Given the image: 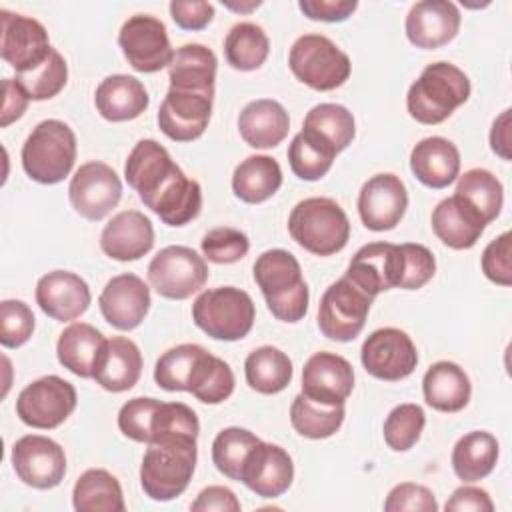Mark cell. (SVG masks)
Returning <instances> with one entry per match:
<instances>
[{"label":"cell","mask_w":512,"mask_h":512,"mask_svg":"<svg viewBox=\"0 0 512 512\" xmlns=\"http://www.w3.org/2000/svg\"><path fill=\"white\" fill-rule=\"evenodd\" d=\"M344 276L352 280L360 290H364L370 298H376L384 290L398 288L402 276L400 244L372 242L362 246L352 256Z\"/></svg>","instance_id":"cell-19"},{"label":"cell","mask_w":512,"mask_h":512,"mask_svg":"<svg viewBox=\"0 0 512 512\" xmlns=\"http://www.w3.org/2000/svg\"><path fill=\"white\" fill-rule=\"evenodd\" d=\"M386 512H436L438 502L430 488L414 482H402L394 486L384 502Z\"/></svg>","instance_id":"cell-54"},{"label":"cell","mask_w":512,"mask_h":512,"mask_svg":"<svg viewBox=\"0 0 512 512\" xmlns=\"http://www.w3.org/2000/svg\"><path fill=\"white\" fill-rule=\"evenodd\" d=\"M354 388L352 364L334 352L312 354L302 368V394L326 406H344Z\"/></svg>","instance_id":"cell-20"},{"label":"cell","mask_w":512,"mask_h":512,"mask_svg":"<svg viewBox=\"0 0 512 512\" xmlns=\"http://www.w3.org/2000/svg\"><path fill=\"white\" fill-rule=\"evenodd\" d=\"M360 360L364 370L386 382H396L414 372L418 352L412 338L400 328H378L362 344Z\"/></svg>","instance_id":"cell-13"},{"label":"cell","mask_w":512,"mask_h":512,"mask_svg":"<svg viewBox=\"0 0 512 512\" xmlns=\"http://www.w3.org/2000/svg\"><path fill=\"white\" fill-rule=\"evenodd\" d=\"M100 116L108 122H128L138 118L150 104L144 84L128 74L106 76L94 94Z\"/></svg>","instance_id":"cell-30"},{"label":"cell","mask_w":512,"mask_h":512,"mask_svg":"<svg viewBox=\"0 0 512 512\" xmlns=\"http://www.w3.org/2000/svg\"><path fill=\"white\" fill-rule=\"evenodd\" d=\"M344 406H326L310 400L302 392L292 400L290 422L294 430L310 440H322L336 434L344 422Z\"/></svg>","instance_id":"cell-43"},{"label":"cell","mask_w":512,"mask_h":512,"mask_svg":"<svg viewBox=\"0 0 512 512\" xmlns=\"http://www.w3.org/2000/svg\"><path fill=\"white\" fill-rule=\"evenodd\" d=\"M198 458L194 436H170L148 444L140 464V484L148 498L168 502L180 496L194 474Z\"/></svg>","instance_id":"cell-1"},{"label":"cell","mask_w":512,"mask_h":512,"mask_svg":"<svg viewBox=\"0 0 512 512\" xmlns=\"http://www.w3.org/2000/svg\"><path fill=\"white\" fill-rule=\"evenodd\" d=\"M20 158L30 180L40 184H58L74 168L76 134L62 120H42L28 134Z\"/></svg>","instance_id":"cell-5"},{"label":"cell","mask_w":512,"mask_h":512,"mask_svg":"<svg viewBox=\"0 0 512 512\" xmlns=\"http://www.w3.org/2000/svg\"><path fill=\"white\" fill-rule=\"evenodd\" d=\"M254 302L236 286H218L198 294L192 304L194 324L214 340L234 342L248 336L254 326Z\"/></svg>","instance_id":"cell-6"},{"label":"cell","mask_w":512,"mask_h":512,"mask_svg":"<svg viewBox=\"0 0 512 512\" xmlns=\"http://www.w3.org/2000/svg\"><path fill=\"white\" fill-rule=\"evenodd\" d=\"M148 280L162 298L186 300L204 288L208 264L188 246H166L150 260Z\"/></svg>","instance_id":"cell-9"},{"label":"cell","mask_w":512,"mask_h":512,"mask_svg":"<svg viewBox=\"0 0 512 512\" xmlns=\"http://www.w3.org/2000/svg\"><path fill=\"white\" fill-rule=\"evenodd\" d=\"M408 208V192L396 174H376L368 178L358 194V214L368 230L384 232L400 224Z\"/></svg>","instance_id":"cell-18"},{"label":"cell","mask_w":512,"mask_h":512,"mask_svg":"<svg viewBox=\"0 0 512 512\" xmlns=\"http://www.w3.org/2000/svg\"><path fill=\"white\" fill-rule=\"evenodd\" d=\"M150 304V288L140 276L132 272L110 278L98 298L104 320L116 330L124 332L134 330L142 324L150 310Z\"/></svg>","instance_id":"cell-22"},{"label":"cell","mask_w":512,"mask_h":512,"mask_svg":"<svg viewBox=\"0 0 512 512\" xmlns=\"http://www.w3.org/2000/svg\"><path fill=\"white\" fill-rule=\"evenodd\" d=\"M202 254L214 264H234L242 260L250 250V240L242 230L220 226L204 234L200 240Z\"/></svg>","instance_id":"cell-49"},{"label":"cell","mask_w":512,"mask_h":512,"mask_svg":"<svg viewBox=\"0 0 512 512\" xmlns=\"http://www.w3.org/2000/svg\"><path fill=\"white\" fill-rule=\"evenodd\" d=\"M104 334L88 322H74L56 342L58 362L80 378H92L94 362L104 344Z\"/></svg>","instance_id":"cell-35"},{"label":"cell","mask_w":512,"mask_h":512,"mask_svg":"<svg viewBox=\"0 0 512 512\" xmlns=\"http://www.w3.org/2000/svg\"><path fill=\"white\" fill-rule=\"evenodd\" d=\"M470 98V80L450 62H432L410 84L408 114L420 124H440Z\"/></svg>","instance_id":"cell-3"},{"label":"cell","mask_w":512,"mask_h":512,"mask_svg":"<svg viewBox=\"0 0 512 512\" xmlns=\"http://www.w3.org/2000/svg\"><path fill=\"white\" fill-rule=\"evenodd\" d=\"M424 400L438 412H460L472 394L470 378L456 362L440 360L422 378Z\"/></svg>","instance_id":"cell-32"},{"label":"cell","mask_w":512,"mask_h":512,"mask_svg":"<svg viewBox=\"0 0 512 512\" xmlns=\"http://www.w3.org/2000/svg\"><path fill=\"white\" fill-rule=\"evenodd\" d=\"M4 104H2V118L0 126L6 128L8 124L22 118L28 106V94L22 90V86L16 82V78H4Z\"/></svg>","instance_id":"cell-59"},{"label":"cell","mask_w":512,"mask_h":512,"mask_svg":"<svg viewBox=\"0 0 512 512\" xmlns=\"http://www.w3.org/2000/svg\"><path fill=\"white\" fill-rule=\"evenodd\" d=\"M118 46L128 64L144 74L160 72L174 58L164 22L150 14L130 16L118 32Z\"/></svg>","instance_id":"cell-11"},{"label":"cell","mask_w":512,"mask_h":512,"mask_svg":"<svg viewBox=\"0 0 512 512\" xmlns=\"http://www.w3.org/2000/svg\"><path fill=\"white\" fill-rule=\"evenodd\" d=\"M288 66L302 84L320 92L342 86L352 70L348 54L322 34L296 38L288 54Z\"/></svg>","instance_id":"cell-7"},{"label":"cell","mask_w":512,"mask_h":512,"mask_svg":"<svg viewBox=\"0 0 512 512\" xmlns=\"http://www.w3.org/2000/svg\"><path fill=\"white\" fill-rule=\"evenodd\" d=\"M170 16L182 30H202L214 18V6L204 0H172Z\"/></svg>","instance_id":"cell-55"},{"label":"cell","mask_w":512,"mask_h":512,"mask_svg":"<svg viewBox=\"0 0 512 512\" xmlns=\"http://www.w3.org/2000/svg\"><path fill=\"white\" fill-rule=\"evenodd\" d=\"M430 222L434 234L452 250L472 248L488 226L484 218L456 194L436 204Z\"/></svg>","instance_id":"cell-27"},{"label":"cell","mask_w":512,"mask_h":512,"mask_svg":"<svg viewBox=\"0 0 512 512\" xmlns=\"http://www.w3.org/2000/svg\"><path fill=\"white\" fill-rule=\"evenodd\" d=\"M298 8L310 20L342 22L358 8L356 0H300Z\"/></svg>","instance_id":"cell-56"},{"label":"cell","mask_w":512,"mask_h":512,"mask_svg":"<svg viewBox=\"0 0 512 512\" xmlns=\"http://www.w3.org/2000/svg\"><path fill=\"white\" fill-rule=\"evenodd\" d=\"M262 2L260 0H250V2H246V4H236V2H224V6L226 8H230V10H234V12H250V10H254V8H258Z\"/></svg>","instance_id":"cell-61"},{"label":"cell","mask_w":512,"mask_h":512,"mask_svg":"<svg viewBox=\"0 0 512 512\" xmlns=\"http://www.w3.org/2000/svg\"><path fill=\"white\" fill-rule=\"evenodd\" d=\"M194 512H240V500L236 494L226 486H208L204 488L196 500L190 504Z\"/></svg>","instance_id":"cell-57"},{"label":"cell","mask_w":512,"mask_h":512,"mask_svg":"<svg viewBox=\"0 0 512 512\" xmlns=\"http://www.w3.org/2000/svg\"><path fill=\"white\" fill-rule=\"evenodd\" d=\"M460 10L448 0H422L408 10L404 30L410 44L434 50L452 42L460 30Z\"/></svg>","instance_id":"cell-23"},{"label":"cell","mask_w":512,"mask_h":512,"mask_svg":"<svg viewBox=\"0 0 512 512\" xmlns=\"http://www.w3.org/2000/svg\"><path fill=\"white\" fill-rule=\"evenodd\" d=\"M444 508L450 512H492L494 504L486 490L476 486H460L446 500Z\"/></svg>","instance_id":"cell-58"},{"label":"cell","mask_w":512,"mask_h":512,"mask_svg":"<svg viewBox=\"0 0 512 512\" xmlns=\"http://www.w3.org/2000/svg\"><path fill=\"white\" fill-rule=\"evenodd\" d=\"M72 208L86 220H102L122 198V182L116 170L104 162L82 164L68 186Z\"/></svg>","instance_id":"cell-12"},{"label":"cell","mask_w":512,"mask_h":512,"mask_svg":"<svg viewBox=\"0 0 512 512\" xmlns=\"http://www.w3.org/2000/svg\"><path fill=\"white\" fill-rule=\"evenodd\" d=\"M424 424L426 414L418 404H398L384 420V442L394 452H406L420 440Z\"/></svg>","instance_id":"cell-47"},{"label":"cell","mask_w":512,"mask_h":512,"mask_svg":"<svg viewBox=\"0 0 512 512\" xmlns=\"http://www.w3.org/2000/svg\"><path fill=\"white\" fill-rule=\"evenodd\" d=\"M154 246V226L140 210H122L108 220L100 234L102 252L118 262L146 256Z\"/></svg>","instance_id":"cell-25"},{"label":"cell","mask_w":512,"mask_h":512,"mask_svg":"<svg viewBox=\"0 0 512 512\" xmlns=\"http://www.w3.org/2000/svg\"><path fill=\"white\" fill-rule=\"evenodd\" d=\"M512 234L502 232L494 238L482 252V272L484 276L498 284L510 286L512 284Z\"/></svg>","instance_id":"cell-53"},{"label":"cell","mask_w":512,"mask_h":512,"mask_svg":"<svg viewBox=\"0 0 512 512\" xmlns=\"http://www.w3.org/2000/svg\"><path fill=\"white\" fill-rule=\"evenodd\" d=\"M34 332V314L22 300L0 302V344L4 348H20Z\"/></svg>","instance_id":"cell-50"},{"label":"cell","mask_w":512,"mask_h":512,"mask_svg":"<svg viewBox=\"0 0 512 512\" xmlns=\"http://www.w3.org/2000/svg\"><path fill=\"white\" fill-rule=\"evenodd\" d=\"M294 480V464L290 454L270 442H258L246 456L240 482L262 498L282 496Z\"/></svg>","instance_id":"cell-21"},{"label":"cell","mask_w":512,"mask_h":512,"mask_svg":"<svg viewBox=\"0 0 512 512\" xmlns=\"http://www.w3.org/2000/svg\"><path fill=\"white\" fill-rule=\"evenodd\" d=\"M216 54L204 44H184L174 50V58L168 66L170 88L214 94L216 84Z\"/></svg>","instance_id":"cell-31"},{"label":"cell","mask_w":512,"mask_h":512,"mask_svg":"<svg viewBox=\"0 0 512 512\" xmlns=\"http://www.w3.org/2000/svg\"><path fill=\"white\" fill-rule=\"evenodd\" d=\"M76 388L60 376H42L30 382L16 398V416L32 428H58L76 408Z\"/></svg>","instance_id":"cell-10"},{"label":"cell","mask_w":512,"mask_h":512,"mask_svg":"<svg viewBox=\"0 0 512 512\" xmlns=\"http://www.w3.org/2000/svg\"><path fill=\"white\" fill-rule=\"evenodd\" d=\"M160 400L156 398H132L126 404H122L120 412H118V428L120 432L134 440V442H142L148 444L150 442V424H152V416L154 410L158 408Z\"/></svg>","instance_id":"cell-51"},{"label":"cell","mask_w":512,"mask_h":512,"mask_svg":"<svg viewBox=\"0 0 512 512\" xmlns=\"http://www.w3.org/2000/svg\"><path fill=\"white\" fill-rule=\"evenodd\" d=\"M254 280L276 320L298 322L308 312V286L300 262L282 248L262 252L254 262Z\"/></svg>","instance_id":"cell-2"},{"label":"cell","mask_w":512,"mask_h":512,"mask_svg":"<svg viewBox=\"0 0 512 512\" xmlns=\"http://www.w3.org/2000/svg\"><path fill=\"white\" fill-rule=\"evenodd\" d=\"M292 240L316 256H332L350 240V220L342 206L324 196L300 200L288 216Z\"/></svg>","instance_id":"cell-4"},{"label":"cell","mask_w":512,"mask_h":512,"mask_svg":"<svg viewBox=\"0 0 512 512\" xmlns=\"http://www.w3.org/2000/svg\"><path fill=\"white\" fill-rule=\"evenodd\" d=\"M188 392L204 404H220L234 392L232 368L218 356L204 350L188 380Z\"/></svg>","instance_id":"cell-41"},{"label":"cell","mask_w":512,"mask_h":512,"mask_svg":"<svg viewBox=\"0 0 512 512\" xmlns=\"http://www.w3.org/2000/svg\"><path fill=\"white\" fill-rule=\"evenodd\" d=\"M12 468L16 476L36 490L56 488L66 474L64 448L40 434H28L12 446Z\"/></svg>","instance_id":"cell-15"},{"label":"cell","mask_w":512,"mask_h":512,"mask_svg":"<svg viewBox=\"0 0 512 512\" xmlns=\"http://www.w3.org/2000/svg\"><path fill=\"white\" fill-rule=\"evenodd\" d=\"M204 350L198 344H178L166 350L154 366L156 384L166 392H188V380Z\"/></svg>","instance_id":"cell-45"},{"label":"cell","mask_w":512,"mask_h":512,"mask_svg":"<svg viewBox=\"0 0 512 512\" xmlns=\"http://www.w3.org/2000/svg\"><path fill=\"white\" fill-rule=\"evenodd\" d=\"M182 168L170 158L168 150L152 140H138L124 164V178L148 208L178 176Z\"/></svg>","instance_id":"cell-14"},{"label":"cell","mask_w":512,"mask_h":512,"mask_svg":"<svg viewBox=\"0 0 512 512\" xmlns=\"http://www.w3.org/2000/svg\"><path fill=\"white\" fill-rule=\"evenodd\" d=\"M372 300L346 276L332 282L318 304L320 332L336 342L354 340L366 324Z\"/></svg>","instance_id":"cell-8"},{"label":"cell","mask_w":512,"mask_h":512,"mask_svg":"<svg viewBox=\"0 0 512 512\" xmlns=\"http://www.w3.org/2000/svg\"><path fill=\"white\" fill-rule=\"evenodd\" d=\"M0 18V54L4 62H8L16 74H26L42 66L54 50L46 28L30 16L14 14L10 10H0Z\"/></svg>","instance_id":"cell-16"},{"label":"cell","mask_w":512,"mask_h":512,"mask_svg":"<svg viewBox=\"0 0 512 512\" xmlns=\"http://www.w3.org/2000/svg\"><path fill=\"white\" fill-rule=\"evenodd\" d=\"M168 226H184L200 214L202 188L184 172L148 206Z\"/></svg>","instance_id":"cell-39"},{"label":"cell","mask_w":512,"mask_h":512,"mask_svg":"<svg viewBox=\"0 0 512 512\" xmlns=\"http://www.w3.org/2000/svg\"><path fill=\"white\" fill-rule=\"evenodd\" d=\"M282 186L280 164L266 154L244 158L232 174V192L246 204H260L272 198Z\"/></svg>","instance_id":"cell-34"},{"label":"cell","mask_w":512,"mask_h":512,"mask_svg":"<svg viewBox=\"0 0 512 512\" xmlns=\"http://www.w3.org/2000/svg\"><path fill=\"white\" fill-rule=\"evenodd\" d=\"M510 110L506 108L490 128V148L494 154H498L502 160H510Z\"/></svg>","instance_id":"cell-60"},{"label":"cell","mask_w":512,"mask_h":512,"mask_svg":"<svg viewBox=\"0 0 512 512\" xmlns=\"http://www.w3.org/2000/svg\"><path fill=\"white\" fill-rule=\"evenodd\" d=\"M90 300V286L70 270H52L36 284V304L46 316L58 322H70L82 316Z\"/></svg>","instance_id":"cell-24"},{"label":"cell","mask_w":512,"mask_h":512,"mask_svg":"<svg viewBox=\"0 0 512 512\" xmlns=\"http://www.w3.org/2000/svg\"><path fill=\"white\" fill-rule=\"evenodd\" d=\"M410 170L424 186L442 190L458 178L460 152L448 138H422L410 152Z\"/></svg>","instance_id":"cell-28"},{"label":"cell","mask_w":512,"mask_h":512,"mask_svg":"<svg viewBox=\"0 0 512 512\" xmlns=\"http://www.w3.org/2000/svg\"><path fill=\"white\" fill-rule=\"evenodd\" d=\"M260 442L256 434L246 428L230 426L216 434L212 442V462L220 474L240 482V472L248 452Z\"/></svg>","instance_id":"cell-44"},{"label":"cell","mask_w":512,"mask_h":512,"mask_svg":"<svg viewBox=\"0 0 512 512\" xmlns=\"http://www.w3.org/2000/svg\"><path fill=\"white\" fill-rule=\"evenodd\" d=\"M402 250V276L400 286L402 290H418L428 280H432L436 272L434 254L422 244H400Z\"/></svg>","instance_id":"cell-52"},{"label":"cell","mask_w":512,"mask_h":512,"mask_svg":"<svg viewBox=\"0 0 512 512\" xmlns=\"http://www.w3.org/2000/svg\"><path fill=\"white\" fill-rule=\"evenodd\" d=\"M16 82L28 94L30 100L42 102L54 98L68 82V66L64 56L54 48L46 62L32 72L16 74Z\"/></svg>","instance_id":"cell-46"},{"label":"cell","mask_w":512,"mask_h":512,"mask_svg":"<svg viewBox=\"0 0 512 512\" xmlns=\"http://www.w3.org/2000/svg\"><path fill=\"white\" fill-rule=\"evenodd\" d=\"M334 158L336 154H332L328 148H324L304 132H298L288 146L290 168L300 180H320L332 168Z\"/></svg>","instance_id":"cell-48"},{"label":"cell","mask_w":512,"mask_h":512,"mask_svg":"<svg viewBox=\"0 0 512 512\" xmlns=\"http://www.w3.org/2000/svg\"><path fill=\"white\" fill-rule=\"evenodd\" d=\"M292 360L276 346H260L244 360V376L252 390L260 394H278L292 380Z\"/></svg>","instance_id":"cell-38"},{"label":"cell","mask_w":512,"mask_h":512,"mask_svg":"<svg viewBox=\"0 0 512 512\" xmlns=\"http://www.w3.org/2000/svg\"><path fill=\"white\" fill-rule=\"evenodd\" d=\"M270 52V40L262 26L254 22L234 24L224 38L226 62L234 70L250 72L260 68Z\"/></svg>","instance_id":"cell-40"},{"label":"cell","mask_w":512,"mask_h":512,"mask_svg":"<svg viewBox=\"0 0 512 512\" xmlns=\"http://www.w3.org/2000/svg\"><path fill=\"white\" fill-rule=\"evenodd\" d=\"M72 504L78 512H124L126 508L120 482L104 468H90L78 476Z\"/></svg>","instance_id":"cell-37"},{"label":"cell","mask_w":512,"mask_h":512,"mask_svg":"<svg viewBox=\"0 0 512 512\" xmlns=\"http://www.w3.org/2000/svg\"><path fill=\"white\" fill-rule=\"evenodd\" d=\"M300 132L328 148L332 154H340L352 144L356 124L352 112L346 106L322 102L306 112Z\"/></svg>","instance_id":"cell-33"},{"label":"cell","mask_w":512,"mask_h":512,"mask_svg":"<svg viewBox=\"0 0 512 512\" xmlns=\"http://www.w3.org/2000/svg\"><path fill=\"white\" fill-rule=\"evenodd\" d=\"M140 374L142 354L130 338L112 336L104 340L92 370L96 384L108 392H126L140 380Z\"/></svg>","instance_id":"cell-26"},{"label":"cell","mask_w":512,"mask_h":512,"mask_svg":"<svg viewBox=\"0 0 512 512\" xmlns=\"http://www.w3.org/2000/svg\"><path fill=\"white\" fill-rule=\"evenodd\" d=\"M498 462V440L484 430L464 434L452 448V470L464 482L486 478Z\"/></svg>","instance_id":"cell-36"},{"label":"cell","mask_w":512,"mask_h":512,"mask_svg":"<svg viewBox=\"0 0 512 512\" xmlns=\"http://www.w3.org/2000/svg\"><path fill=\"white\" fill-rule=\"evenodd\" d=\"M212 100L214 94L168 88L158 110V128L174 142L200 138L212 116Z\"/></svg>","instance_id":"cell-17"},{"label":"cell","mask_w":512,"mask_h":512,"mask_svg":"<svg viewBox=\"0 0 512 512\" xmlns=\"http://www.w3.org/2000/svg\"><path fill=\"white\" fill-rule=\"evenodd\" d=\"M456 196L468 202L486 224L498 218L504 204V188L502 182L484 168L466 170L456 184Z\"/></svg>","instance_id":"cell-42"},{"label":"cell","mask_w":512,"mask_h":512,"mask_svg":"<svg viewBox=\"0 0 512 512\" xmlns=\"http://www.w3.org/2000/svg\"><path fill=\"white\" fill-rule=\"evenodd\" d=\"M290 130L286 108L272 98H258L248 102L238 116V132L242 140L258 150L278 146Z\"/></svg>","instance_id":"cell-29"}]
</instances>
